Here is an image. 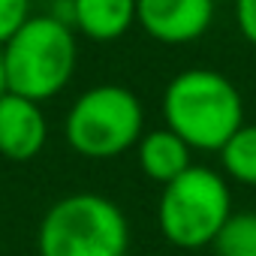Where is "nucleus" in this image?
<instances>
[{
    "label": "nucleus",
    "instance_id": "f257e3e1",
    "mask_svg": "<svg viewBox=\"0 0 256 256\" xmlns=\"http://www.w3.org/2000/svg\"><path fill=\"white\" fill-rule=\"evenodd\" d=\"M163 112L169 130L199 151H220L244 124L238 88L223 72L208 66L181 70L166 84Z\"/></svg>",
    "mask_w": 256,
    "mask_h": 256
},
{
    "label": "nucleus",
    "instance_id": "f03ea898",
    "mask_svg": "<svg viewBox=\"0 0 256 256\" xmlns=\"http://www.w3.org/2000/svg\"><path fill=\"white\" fill-rule=\"evenodd\" d=\"M130 226L124 211L100 193H70L40 220V256H126Z\"/></svg>",
    "mask_w": 256,
    "mask_h": 256
},
{
    "label": "nucleus",
    "instance_id": "7ed1b4c3",
    "mask_svg": "<svg viewBox=\"0 0 256 256\" xmlns=\"http://www.w3.org/2000/svg\"><path fill=\"white\" fill-rule=\"evenodd\" d=\"M6 90L34 102L54 96L76 70V40L54 16H30L4 46Z\"/></svg>",
    "mask_w": 256,
    "mask_h": 256
},
{
    "label": "nucleus",
    "instance_id": "20e7f679",
    "mask_svg": "<svg viewBox=\"0 0 256 256\" xmlns=\"http://www.w3.org/2000/svg\"><path fill=\"white\" fill-rule=\"evenodd\" d=\"M232 217V193L220 172L190 166L163 187L157 220L169 244L181 250H202L214 244L223 223Z\"/></svg>",
    "mask_w": 256,
    "mask_h": 256
},
{
    "label": "nucleus",
    "instance_id": "39448f33",
    "mask_svg": "<svg viewBox=\"0 0 256 256\" xmlns=\"http://www.w3.org/2000/svg\"><path fill=\"white\" fill-rule=\"evenodd\" d=\"M145 112L139 96L124 84L88 88L66 114L70 145L94 160L118 157L142 139Z\"/></svg>",
    "mask_w": 256,
    "mask_h": 256
},
{
    "label": "nucleus",
    "instance_id": "423d86ee",
    "mask_svg": "<svg viewBox=\"0 0 256 256\" xmlns=\"http://www.w3.org/2000/svg\"><path fill=\"white\" fill-rule=\"evenodd\" d=\"M214 16V0H136V18L163 42L196 40Z\"/></svg>",
    "mask_w": 256,
    "mask_h": 256
},
{
    "label": "nucleus",
    "instance_id": "0eeeda50",
    "mask_svg": "<svg viewBox=\"0 0 256 256\" xmlns=\"http://www.w3.org/2000/svg\"><path fill=\"white\" fill-rule=\"evenodd\" d=\"M48 136V124L40 102L4 94L0 96V154L10 160H30L42 151Z\"/></svg>",
    "mask_w": 256,
    "mask_h": 256
},
{
    "label": "nucleus",
    "instance_id": "6e6552de",
    "mask_svg": "<svg viewBox=\"0 0 256 256\" xmlns=\"http://www.w3.org/2000/svg\"><path fill=\"white\" fill-rule=\"evenodd\" d=\"M139 163H142V172L163 187L193 166L190 163V145L178 133H172L169 126L151 130L139 139Z\"/></svg>",
    "mask_w": 256,
    "mask_h": 256
},
{
    "label": "nucleus",
    "instance_id": "1a4fd4ad",
    "mask_svg": "<svg viewBox=\"0 0 256 256\" xmlns=\"http://www.w3.org/2000/svg\"><path fill=\"white\" fill-rule=\"evenodd\" d=\"M136 18V0H76V24L94 40H114Z\"/></svg>",
    "mask_w": 256,
    "mask_h": 256
},
{
    "label": "nucleus",
    "instance_id": "9d476101",
    "mask_svg": "<svg viewBox=\"0 0 256 256\" xmlns=\"http://www.w3.org/2000/svg\"><path fill=\"white\" fill-rule=\"evenodd\" d=\"M220 160L226 175L241 184L256 187V124H241L232 139L220 148Z\"/></svg>",
    "mask_w": 256,
    "mask_h": 256
},
{
    "label": "nucleus",
    "instance_id": "9b49d317",
    "mask_svg": "<svg viewBox=\"0 0 256 256\" xmlns=\"http://www.w3.org/2000/svg\"><path fill=\"white\" fill-rule=\"evenodd\" d=\"M211 247L217 256H256V211H232Z\"/></svg>",
    "mask_w": 256,
    "mask_h": 256
},
{
    "label": "nucleus",
    "instance_id": "f8f14e48",
    "mask_svg": "<svg viewBox=\"0 0 256 256\" xmlns=\"http://www.w3.org/2000/svg\"><path fill=\"white\" fill-rule=\"evenodd\" d=\"M28 18H30V0H0V46H6Z\"/></svg>",
    "mask_w": 256,
    "mask_h": 256
},
{
    "label": "nucleus",
    "instance_id": "ddd939ff",
    "mask_svg": "<svg viewBox=\"0 0 256 256\" xmlns=\"http://www.w3.org/2000/svg\"><path fill=\"white\" fill-rule=\"evenodd\" d=\"M235 12H238L241 34L250 42H256V0H235Z\"/></svg>",
    "mask_w": 256,
    "mask_h": 256
},
{
    "label": "nucleus",
    "instance_id": "4468645a",
    "mask_svg": "<svg viewBox=\"0 0 256 256\" xmlns=\"http://www.w3.org/2000/svg\"><path fill=\"white\" fill-rule=\"evenodd\" d=\"M48 16H54V18L64 22V24H72V22H76V0H54Z\"/></svg>",
    "mask_w": 256,
    "mask_h": 256
},
{
    "label": "nucleus",
    "instance_id": "2eb2a0df",
    "mask_svg": "<svg viewBox=\"0 0 256 256\" xmlns=\"http://www.w3.org/2000/svg\"><path fill=\"white\" fill-rule=\"evenodd\" d=\"M6 94V70H4V48H0V96Z\"/></svg>",
    "mask_w": 256,
    "mask_h": 256
}]
</instances>
